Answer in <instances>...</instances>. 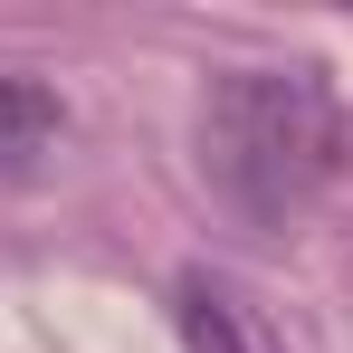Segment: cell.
I'll return each instance as SVG.
<instances>
[{
    "label": "cell",
    "instance_id": "3957f363",
    "mask_svg": "<svg viewBox=\"0 0 353 353\" xmlns=\"http://www.w3.org/2000/svg\"><path fill=\"white\" fill-rule=\"evenodd\" d=\"M58 86H39V77H0V163H29L48 134H58Z\"/></svg>",
    "mask_w": 353,
    "mask_h": 353
},
{
    "label": "cell",
    "instance_id": "7a4b0ae2",
    "mask_svg": "<svg viewBox=\"0 0 353 353\" xmlns=\"http://www.w3.org/2000/svg\"><path fill=\"white\" fill-rule=\"evenodd\" d=\"M172 315H181V344L191 353H287L268 334V315H258L239 287H220V277H181Z\"/></svg>",
    "mask_w": 353,
    "mask_h": 353
},
{
    "label": "cell",
    "instance_id": "6da1fadb",
    "mask_svg": "<svg viewBox=\"0 0 353 353\" xmlns=\"http://www.w3.org/2000/svg\"><path fill=\"white\" fill-rule=\"evenodd\" d=\"M334 153H344V115L315 67H230L201 96V172L258 230H287L334 181Z\"/></svg>",
    "mask_w": 353,
    "mask_h": 353
}]
</instances>
